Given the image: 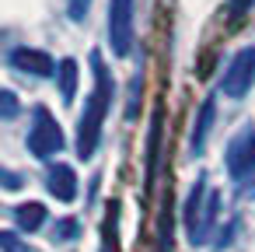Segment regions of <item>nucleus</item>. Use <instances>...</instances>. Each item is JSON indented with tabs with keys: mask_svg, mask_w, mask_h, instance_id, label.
Here are the masks:
<instances>
[{
	"mask_svg": "<svg viewBox=\"0 0 255 252\" xmlns=\"http://www.w3.org/2000/svg\"><path fill=\"white\" fill-rule=\"evenodd\" d=\"M217 210H220V196L210 189L206 179H199L185 200V235L192 245H206L213 238L217 228Z\"/></svg>",
	"mask_w": 255,
	"mask_h": 252,
	"instance_id": "f03ea898",
	"label": "nucleus"
},
{
	"mask_svg": "<svg viewBox=\"0 0 255 252\" xmlns=\"http://www.w3.org/2000/svg\"><path fill=\"white\" fill-rule=\"evenodd\" d=\"M255 84V46H245L231 56L224 77H220V91L227 98H245Z\"/></svg>",
	"mask_w": 255,
	"mask_h": 252,
	"instance_id": "423d86ee",
	"label": "nucleus"
},
{
	"mask_svg": "<svg viewBox=\"0 0 255 252\" xmlns=\"http://www.w3.org/2000/svg\"><path fill=\"white\" fill-rule=\"evenodd\" d=\"M46 186H49V193H53L60 203H74V196H77V172H74L70 165H49Z\"/></svg>",
	"mask_w": 255,
	"mask_h": 252,
	"instance_id": "6e6552de",
	"label": "nucleus"
},
{
	"mask_svg": "<svg viewBox=\"0 0 255 252\" xmlns=\"http://www.w3.org/2000/svg\"><path fill=\"white\" fill-rule=\"evenodd\" d=\"M46 207L42 203H35V200H28V203H18L14 207V224L21 228V231H39L42 224H46Z\"/></svg>",
	"mask_w": 255,
	"mask_h": 252,
	"instance_id": "9d476101",
	"label": "nucleus"
},
{
	"mask_svg": "<svg viewBox=\"0 0 255 252\" xmlns=\"http://www.w3.org/2000/svg\"><path fill=\"white\" fill-rule=\"evenodd\" d=\"M88 7H91V0H70V4H67L70 21H84L88 18Z\"/></svg>",
	"mask_w": 255,
	"mask_h": 252,
	"instance_id": "4468645a",
	"label": "nucleus"
},
{
	"mask_svg": "<svg viewBox=\"0 0 255 252\" xmlns=\"http://www.w3.org/2000/svg\"><path fill=\"white\" fill-rule=\"evenodd\" d=\"M140 88H143V77L136 74V77H133V88H129V105H126V119H136V98H140Z\"/></svg>",
	"mask_w": 255,
	"mask_h": 252,
	"instance_id": "ddd939ff",
	"label": "nucleus"
},
{
	"mask_svg": "<svg viewBox=\"0 0 255 252\" xmlns=\"http://www.w3.org/2000/svg\"><path fill=\"white\" fill-rule=\"evenodd\" d=\"M157 137H161V116H154V123H150V137H147V186H150L154 168H157Z\"/></svg>",
	"mask_w": 255,
	"mask_h": 252,
	"instance_id": "f8f14e48",
	"label": "nucleus"
},
{
	"mask_svg": "<svg viewBox=\"0 0 255 252\" xmlns=\"http://www.w3.org/2000/svg\"><path fill=\"white\" fill-rule=\"evenodd\" d=\"M224 165L234 182H245L255 175V126H241L231 137V144L224 151Z\"/></svg>",
	"mask_w": 255,
	"mask_h": 252,
	"instance_id": "39448f33",
	"label": "nucleus"
},
{
	"mask_svg": "<svg viewBox=\"0 0 255 252\" xmlns=\"http://www.w3.org/2000/svg\"><path fill=\"white\" fill-rule=\"evenodd\" d=\"M77 77H81L77 60L63 56V60L56 63V84H60V98H63V105H70V102H74V95H77Z\"/></svg>",
	"mask_w": 255,
	"mask_h": 252,
	"instance_id": "1a4fd4ad",
	"label": "nucleus"
},
{
	"mask_svg": "<svg viewBox=\"0 0 255 252\" xmlns=\"http://www.w3.org/2000/svg\"><path fill=\"white\" fill-rule=\"evenodd\" d=\"M7 63H11L14 70L28 74V77H49V74H56L53 56H49L46 49H32V46H18V49H11V53H7Z\"/></svg>",
	"mask_w": 255,
	"mask_h": 252,
	"instance_id": "0eeeda50",
	"label": "nucleus"
},
{
	"mask_svg": "<svg viewBox=\"0 0 255 252\" xmlns=\"http://www.w3.org/2000/svg\"><path fill=\"white\" fill-rule=\"evenodd\" d=\"M0 245H4V252H28V245H21L14 231H4V235H0Z\"/></svg>",
	"mask_w": 255,
	"mask_h": 252,
	"instance_id": "2eb2a0df",
	"label": "nucleus"
},
{
	"mask_svg": "<svg viewBox=\"0 0 255 252\" xmlns=\"http://www.w3.org/2000/svg\"><path fill=\"white\" fill-rule=\"evenodd\" d=\"M0 102H4V119H14V116H18V98H14V91H4V95H0Z\"/></svg>",
	"mask_w": 255,
	"mask_h": 252,
	"instance_id": "f3484780",
	"label": "nucleus"
},
{
	"mask_svg": "<svg viewBox=\"0 0 255 252\" xmlns=\"http://www.w3.org/2000/svg\"><path fill=\"white\" fill-rule=\"evenodd\" d=\"M252 4H255V0H227V18H234V21H238Z\"/></svg>",
	"mask_w": 255,
	"mask_h": 252,
	"instance_id": "dca6fc26",
	"label": "nucleus"
},
{
	"mask_svg": "<svg viewBox=\"0 0 255 252\" xmlns=\"http://www.w3.org/2000/svg\"><path fill=\"white\" fill-rule=\"evenodd\" d=\"M245 193H248V196H255V186H252V182H248V189H245Z\"/></svg>",
	"mask_w": 255,
	"mask_h": 252,
	"instance_id": "6ab92c4d",
	"label": "nucleus"
},
{
	"mask_svg": "<svg viewBox=\"0 0 255 252\" xmlns=\"http://www.w3.org/2000/svg\"><path fill=\"white\" fill-rule=\"evenodd\" d=\"M213 112H217V105H213V98H206V102L199 105V119H196V126H192V154H203L206 137H210V126H213Z\"/></svg>",
	"mask_w": 255,
	"mask_h": 252,
	"instance_id": "9b49d317",
	"label": "nucleus"
},
{
	"mask_svg": "<svg viewBox=\"0 0 255 252\" xmlns=\"http://www.w3.org/2000/svg\"><path fill=\"white\" fill-rule=\"evenodd\" d=\"M133 14H136V0H109V46L116 56L133 53Z\"/></svg>",
	"mask_w": 255,
	"mask_h": 252,
	"instance_id": "20e7f679",
	"label": "nucleus"
},
{
	"mask_svg": "<svg viewBox=\"0 0 255 252\" xmlns=\"http://www.w3.org/2000/svg\"><path fill=\"white\" fill-rule=\"evenodd\" d=\"M56 228H60L56 238H74V235H77V221H60Z\"/></svg>",
	"mask_w": 255,
	"mask_h": 252,
	"instance_id": "a211bd4d",
	"label": "nucleus"
},
{
	"mask_svg": "<svg viewBox=\"0 0 255 252\" xmlns=\"http://www.w3.org/2000/svg\"><path fill=\"white\" fill-rule=\"evenodd\" d=\"M91 70H95V88H91V95H88V102H84V112H81V119H77V158H81V161L95 158V151H98V144H102L105 116H109V109H112V91H116L112 74H109L102 53H91Z\"/></svg>",
	"mask_w": 255,
	"mask_h": 252,
	"instance_id": "f257e3e1",
	"label": "nucleus"
},
{
	"mask_svg": "<svg viewBox=\"0 0 255 252\" xmlns=\"http://www.w3.org/2000/svg\"><path fill=\"white\" fill-rule=\"evenodd\" d=\"M28 151L35 158H53L56 151H63V130L53 119V112L46 105L32 109V126H28Z\"/></svg>",
	"mask_w": 255,
	"mask_h": 252,
	"instance_id": "7ed1b4c3",
	"label": "nucleus"
}]
</instances>
